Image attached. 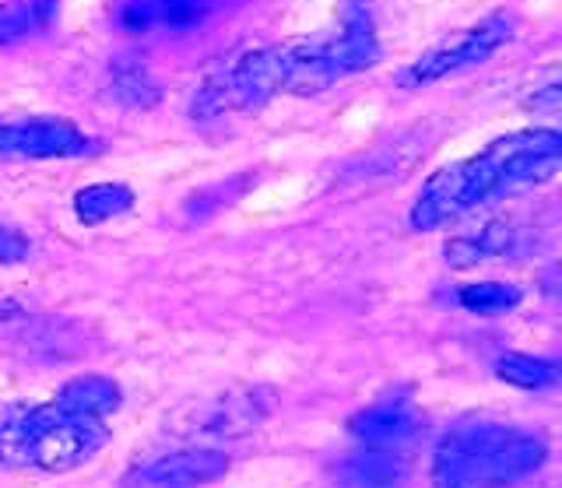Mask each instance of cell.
Here are the masks:
<instances>
[{
    "instance_id": "cell-14",
    "label": "cell",
    "mask_w": 562,
    "mask_h": 488,
    "mask_svg": "<svg viewBox=\"0 0 562 488\" xmlns=\"http://www.w3.org/2000/svg\"><path fill=\"white\" fill-rule=\"evenodd\" d=\"M429 141L426 134H408V137H397V141H386L380 145L369 159H362V166H356L348 172V180H401L408 177V169L415 166L418 155H426Z\"/></svg>"
},
{
    "instance_id": "cell-9",
    "label": "cell",
    "mask_w": 562,
    "mask_h": 488,
    "mask_svg": "<svg viewBox=\"0 0 562 488\" xmlns=\"http://www.w3.org/2000/svg\"><path fill=\"white\" fill-rule=\"evenodd\" d=\"M418 429H422V415L408 394L380 397L376 405H369L348 418V432L356 435L359 446L401 450Z\"/></svg>"
},
{
    "instance_id": "cell-22",
    "label": "cell",
    "mask_w": 562,
    "mask_h": 488,
    "mask_svg": "<svg viewBox=\"0 0 562 488\" xmlns=\"http://www.w3.org/2000/svg\"><path fill=\"white\" fill-rule=\"evenodd\" d=\"M254 183V177H239V180H228V183H218L211 190H201V194H193L187 204H183V215L190 222H204L211 215H218L225 204H233L246 186Z\"/></svg>"
},
{
    "instance_id": "cell-1",
    "label": "cell",
    "mask_w": 562,
    "mask_h": 488,
    "mask_svg": "<svg viewBox=\"0 0 562 488\" xmlns=\"http://www.w3.org/2000/svg\"><path fill=\"white\" fill-rule=\"evenodd\" d=\"M549 461V440L509 422H464L450 429L432 453L436 488H503Z\"/></svg>"
},
{
    "instance_id": "cell-16",
    "label": "cell",
    "mask_w": 562,
    "mask_h": 488,
    "mask_svg": "<svg viewBox=\"0 0 562 488\" xmlns=\"http://www.w3.org/2000/svg\"><path fill=\"white\" fill-rule=\"evenodd\" d=\"M110 92L120 106H127V110H151L158 102V95H162L151 71H148V64L134 54L120 57L110 67Z\"/></svg>"
},
{
    "instance_id": "cell-6",
    "label": "cell",
    "mask_w": 562,
    "mask_h": 488,
    "mask_svg": "<svg viewBox=\"0 0 562 488\" xmlns=\"http://www.w3.org/2000/svg\"><path fill=\"white\" fill-rule=\"evenodd\" d=\"M99 145L85 137L70 120L60 116H29L14 120V124H0V159H78V155H92Z\"/></svg>"
},
{
    "instance_id": "cell-23",
    "label": "cell",
    "mask_w": 562,
    "mask_h": 488,
    "mask_svg": "<svg viewBox=\"0 0 562 488\" xmlns=\"http://www.w3.org/2000/svg\"><path fill=\"white\" fill-rule=\"evenodd\" d=\"M225 113H233V106H228L225 84H222V78L215 71L198 89V95H193V102H190V120H198V124H215V120H222Z\"/></svg>"
},
{
    "instance_id": "cell-10",
    "label": "cell",
    "mask_w": 562,
    "mask_h": 488,
    "mask_svg": "<svg viewBox=\"0 0 562 488\" xmlns=\"http://www.w3.org/2000/svg\"><path fill=\"white\" fill-rule=\"evenodd\" d=\"M327 60L338 78L366 71V67H373L380 60L373 14H369L366 0H348L345 4V32L338 39H327Z\"/></svg>"
},
{
    "instance_id": "cell-12",
    "label": "cell",
    "mask_w": 562,
    "mask_h": 488,
    "mask_svg": "<svg viewBox=\"0 0 562 488\" xmlns=\"http://www.w3.org/2000/svg\"><path fill=\"white\" fill-rule=\"evenodd\" d=\"M408 478V457L404 450L386 446H359L334 467V481L345 488H391Z\"/></svg>"
},
{
    "instance_id": "cell-8",
    "label": "cell",
    "mask_w": 562,
    "mask_h": 488,
    "mask_svg": "<svg viewBox=\"0 0 562 488\" xmlns=\"http://www.w3.org/2000/svg\"><path fill=\"white\" fill-rule=\"evenodd\" d=\"M218 78L225 84L228 106L233 110H260L281 92V54L278 46L268 49H246L236 60L218 67Z\"/></svg>"
},
{
    "instance_id": "cell-20",
    "label": "cell",
    "mask_w": 562,
    "mask_h": 488,
    "mask_svg": "<svg viewBox=\"0 0 562 488\" xmlns=\"http://www.w3.org/2000/svg\"><path fill=\"white\" fill-rule=\"evenodd\" d=\"M524 299V292L509 282H471L457 288V306L474 313V317H503L514 313Z\"/></svg>"
},
{
    "instance_id": "cell-15",
    "label": "cell",
    "mask_w": 562,
    "mask_h": 488,
    "mask_svg": "<svg viewBox=\"0 0 562 488\" xmlns=\"http://www.w3.org/2000/svg\"><path fill=\"white\" fill-rule=\"evenodd\" d=\"M57 400L67 411H78V415H92V418H110L120 405H123V394H120V383L110 376H99V373H85L67 379Z\"/></svg>"
},
{
    "instance_id": "cell-19",
    "label": "cell",
    "mask_w": 562,
    "mask_h": 488,
    "mask_svg": "<svg viewBox=\"0 0 562 488\" xmlns=\"http://www.w3.org/2000/svg\"><path fill=\"white\" fill-rule=\"evenodd\" d=\"M57 11V0H11L0 8V46H14L43 32Z\"/></svg>"
},
{
    "instance_id": "cell-11",
    "label": "cell",
    "mask_w": 562,
    "mask_h": 488,
    "mask_svg": "<svg viewBox=\"0 0 562 488\" xmlns=\"http://www.w3.org/2000/svg\"><path fill=\"white\" fill-rule=\"evenodd\" d=\"M281 54V89L292 95H316L330 89L338 75L327 60V39L278 46Z\"/></svg>"
},
{
    "instance_id": "cell-24",
    "label": "cell",
    "mask_w": 562,
    "mask_h": 488,
    "mask_svg": "<svg viewBox=\"0 0 562 488\" xmlns=\"http://www.w3.org/2000/svg\"><path fill=\"white\" fill-rule=\"evenodd\" d=\"M474 239H479V247H482L485 257H506L509 250L517 247V225L514 222H503V218L499 222H488Z\"/></svg>"
},
{
    "instance_id": "cell-2",
    "label": "cell",
    "mask_w": 562,
    "mask_h": 488,
    "mask_svg": "<svg viewBox=\"0 0 562 488\" xmlns=\"http://www.w3.org/2000/svg\"><path fill=\"white\" fill-rule=\"evenodd\" d=\"M524 137L527 130L506 134L499 141H492L485 151L471 155V159L432 172L426 186H422L418 201L412 204V229L432 232L450 218L514 190V183H509V159L524 145Z\"/></svg>"
},
{
    "instance_id": "cell-5",
    "label": "cell",
    "mask_w": 562,
    "mask_h": 488,
    "mask_svg": "<svg viewBox=\"0 0 562 488\" xmlns=\"http://www.w3.org/2000/svg\"><path fill=\"white\" fill-rule=\"evenodd\" d=\"M514 29H517V19L509 11L488 14L485 22H479L474 29L461 32L457 39L429 49V54H422L415 64L404 67V71L397 75V84L401 89H422V84L443 81L457 71H464V67L482 64L496 54L503 43L514 39Z\"/></svg>"
},
{
    "instance_id": "cell-27",
    "label": "cell",
    "mask_w": 562,
    "mask_h": 488,
    "mask_svg": "<svg viewBox=\"0 0 562 488\" xmlns=\"http://www.w3.org/2000/svg\"><path fill=\"white\" fill-rule=\"evenodd\" d=\"M524 110H531V113H541V116H555L562 110V89L552 81V84H544V89H538L535 95H527L524 99Z\"/></svg>"
},
{
    "instance_id": "cell-7",
    "label": "cell",
    "mask_w": 562,
    "mask_h": 488,
    "mask_svg": "<svg viewBox=\"0 0 562 488\" xmlns=\"http://www.w3.org/2000/svg\"><path fill=\"white\" fill-rule=\"evenodd\" d=\"M228 467H233V461H228L225 450L198 443L187 450L158 453V457L131 467L120 488H204L225 478Z\"/></svg>"
},
{
    "instance_id": "cell-25",
    "label": "cell",
    "mask_w": 562,
    "mask_h": 488,
    "mask_svg": "<svg viewBox=\"0 0 562 488\" xmlns=\"http://www.w3.org/2000/svg\"><path fill=\"white\" fill-rule=\"evenodd\" d=\"M443 260L453 271H468L474 264H482L485 253H482L479 239H474V236H453V239H447V247H443Z\"/></svg>"
},
{
    "instance_id": "cell-26",
    "label": "cell",
    "mask_w": 562,
    "mask_h": 488,
    "mask_svg": "<svg viewBox=\"0 0 562 488\" xmlns=\"http://www.w3.org/2000/svg\"><path fill=\"white\" fill-rule=\"evenodd\" d=\"M29 257V239L11 229V225H0V264H22Z\"/></svg>"
},
{
    "instance_id": "cell-3",
    "label": "cell",
    "mask_w": 562,
    "mask_h": 488,
    "mask_svg": "<svg viewBox=\"0 0 562 488\" xmlns=\"http://www.w3.org/2000/svg\"><path fill=\"white\" fill-rule=\"evenodd\" d=\"M110 443L105 418L67 411L57 397L46 405H29L25 415V467L46 475H67L95 461Z\"/></svg>"
},
{
    "instance_id": "cell-21",
    "label": "cell",
    "mask_w": 562,
    "mask_h": 488,
    "mask_svg": "<svg viewBox=\"0 0 562 488\" xmlns=\"http://www.w3.org/2000/svg\"><path fill=\"white\" fill-rule=\"evenodd\" d=\"M25 415L29 405L22 400L0 405V464L4 467H25Z\"/></svg>"
},
{
    "instance_id": "cell-4",
    "label": "cell",
    "mask_w": 562,
    "mask_h": 488,
    "mask_svg": "<svg viewBox=\"0 0 562 488\" xmlns=\"http://www.w3.org/2000/svg\"><path fill=\"white\" fill-rule=\"evenodd\" d=\"M271 415V397L263 390H222L190 397L166 415V432L180 440H236L254 432Z\"/></svg>"
},
{
    "instance_id": "cell-17",
    "label": "cell",
    "mask_w": 562,
    "mask_h": 488,
    "mask_svg": "<svg viewBox=\"0 0 562 488\" xmlns=\"http://www.w3.org/2000/svg\"><path fill=\"white\" fill-rule=\"evenodd\" d=\"M134 207V190L127 183H88L75 194V215L81 225H102L127 215Z\"/></svg>"
},
{
    "instance_id": "cell-13",
    "label": "cell",
    "mask_w": 562,
    "mask_h": 488,
    "mask_svg": "<svg viewBox=\"0 0 562 488\" xmlns=\"http://www.w3.org/2000/svg\"><path fill=\"white\" fill-rule=\"evenodd\" d=\"M211 8V0H123L120 4V25L127 32H145L151 25L183 32L198 25Z\"/></svg>"
},
{
    "instance_id": "cell-18",
    "label": "cell",
    "mask_w": 562,
    "mask_h": 488,
    "mask_svg": "<svg viewBox=\"0 0 562 488\" xmlns=\"http://www.w3.org/2000/svg\"><path fill=\"white\" fill-rule=\"evenodd\" d=\"M496 376L517 390H555L562 370L555 359H541V355H524V352H506L496 359Z\"/></svg>"
}]
</instances>
